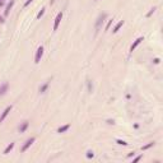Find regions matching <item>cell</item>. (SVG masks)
<instances>
[{
    "label": "cell",
    "instance_id": "13",
    "mask_svg": "<svg viewBox=\"0 0 163 163\" xmlns=\"http://www.w3.org/2000/svg\"><path fill=\"white\" fill-rule=\"evenodd\" d=\"M14 5V1L12 0V1H10V4H8V7H7V10H5V15H7L9 12H10V9H12V7Z\"/></svg>",
    "mask_w": 163,
    "mask_h": 163
},
{
    "label": "cell",
    "instance_id": "21",
    "mask_svg": "<svg viewBox=\"0 0 163 163\" xmlns=\"http://www.w3.org/2000/svg\"><path fill=\"white\" fill-rule=\"evenodd\" d=\"M153 61H154V64H159V61H161V60H159L158 58H157V59H154Z\"/></svg>",
    "mask_w": 163,
    "mask_h": 163
},
{
    "label": "cell",
    "instance_id": "8",
    "mask_svg": "<svg viewBox=\"0 0 163 163\" xmlns=\"http://www.w3.org/2000/svg\"><path fill=\"white\" fill-rule=\"evenodd\" d=\"M28 125H29V122L28 121H24L22 125L19 126V133H24L26 130H27V127H28Z\"/></svg>",
    "mask_w": 163,
    "mask_h": 163
},
{
    "label": "cell",
    "instance_id": "10",
    "mask_svg": "<svg viewBox=\"0 0 163 163\" xmlns=\"http://www.w3.org/2000/svg\"><path fill=\"white\" fill-rule=\"evenodd\" d=\"M13 148H14V143H10V144L8 145V147L4 149V152H3V153H4V154H8V153H9V152L12 150Z\"/></svg>",
    "mask_w": 163,
    "mask_h": 163
},
{
    "label": "cell",
    "instance_id": "14",
    "mask_svg": "<svg viewBox=\"0 0 163 163\" xmlns=\"http://www.w3.org/2000/svg\"><path fill=\"white\" fill-rule=\"evenodd\" d=\"M47 87H48V83H45L42 87H40V93H43V92H46Z\"/></svg>",
    "mask_w": 163,
    "mask_h": 163
},
{
    "label": "cell",
    "instance_id": "12",
    "mask_svg": "<svg viewBox=\"0 0 163 163\" xmlns=\"http://www.w3.org/2000/svg\"><path fill=\"white\" fill-rule=\"evenodd\" d=\"M152 147H154V142H150V143H148L147 145L142 147V150H147V149H149V148H152Z\"/></svg>",
    "mask_w": 163,
    "mask_h": 163
},
{
    "label": "cell",
    "instance_id": "1",
    "mask_svg": "<svg viewBox=\"0 0 163 163\" xmlns=\"http://www.w3.org/2000/svg\"><path fill=\"white\" fill-rule=\"evenodd\" d=\"M42 55H43V46H40L37 48V51H36V56H35V64H38L41 61V58H42Z\"/></svg>",
    "mask_w": 163,
    "mask_h": 163
},
{
    "label": "cell",
    "instance_id": "7",
    "mask_svg": "<svg viewBox=\"0 0 163 163\" xmlns=\"http://www.w3.org/2000/svg\"><path fill=\"white\" fill-rule=\"evenodd\" d=\"M8 88H9V84L8 83H3L1 86H0V96H4L5 93H7Z\"/></svg>",
    "mask_w": 163,
    "mask_h": 163
},
{
    "label": "cell",
    "instance_id": "18",
    "mask_svg": "<svg viewBox=\"0 0 163 163\" xmlns=\"http://www.w3.org/2000/svg\"><path fill=\"white\" fill-rule=\"evenodd\" d=\"M155 9H157V8H155V7H153V8H152V9H150V12H149V13H148V14H147V17H150V15H152V14H153V13H154V12H155Z\"/></svg>",
    "mask_w": 163,
    "mask_h": 163
},
{
    "label": "cell",
    "instance_id": "2",
    "mask_svg": "<svg viewBox=\"0 0 163 163\" xmlns=\"http://www.w3.org/2000/svg\"><path fill=\"white\" fill-rule=\"evenodd\" d=\"M142 41H144V37H139V38H136V40L134 41V43H133L131 46H130V51L133 52L134 50H135V48H136V47L139 46V45L142 43Z\"/></svg>",
    "mask_w": 163,
    "mask_h": 163
},
{
    "label": "cell",
    "instance_id": "3",
    "mask_svg": "<svg viewBox=\"0 0 163 163\" xmlns=\"http://www.w3.org/2000/svg\"><path fill=\"white\" fill-rule=\"evenodd\" d=\"M12 111V106H8L7 108H5L4 111H3V114H1V116H0V124H1L4 120H5V117H7L8 115H9V112Z\"/></svg>",
    "mask_w": 163,
    "mask_h": 163
},
{
    "label": "cell",
    "instance_id": "5",
    "mask_svg": "<svg viewBox=\"0 0 163 163\" xmlns=\"http://www.w3.org/2000/svg\"><path fill=\"white\" fill-rule=\"evenodd\" d=\"M107 17V14L106 13H102V14H99V17H98V19H97V22H96V29H99V26H101V23L103 22V19Z\"/></svg>",
    "mask_w": 163,
    "mask_h": 163
},
{
    "label": "cell",
    "instance_id": "15",
    "mask_svg": "<svg viewBox=\"0 0 163 163\" xmlns=\"http://www.w3.org/2000/svg\"><path fill=\"white\" fill-rule=\"evenodd\" d=\"M116 143H117V144H120V145H127V143L125 142V140H121V139H117V140H116Z\"/></svg>",
    "mask_w": 163,
    "mask_h": 163
},
{
    "label": "cell",
    "instance_id": "16",
    "mask_svg": "<svg viewBox=\"0 0 163 163\" xmlns=\"http://www.w3.org/2000/svg\"><path fill=\"white\" fill-rule=\"evenodd\" d=\"M93 157H94L93 152H92V150H88V152H87V158H89V159H91V158H93Z\"/></svg>",
    "mask_w": 163,
    "mask_h": 163
},
{
    "label": "cell",
    "instance_id": "17",
    "mask_svg": "<svg viewBox=\"0 0 163 163\" xmlns=\"http://www.w3.org/2000/svg\"><path fill=\"white\" fill-rule=\"evenodd\" d=\"M43 14H45V8H42V9H41V12L37 14V17H36V18H37V19H40V18H41V17H42Z\"/></svg>",
    "mask_w": 163,
    "mask_h": 163
},
{
    "label": "cell",
    "instance_id": "24",
    "mask_svg": "<svg viewBox=\"0 0 163 163\" xmlns=\"http://www.w3.org/2000/svg\"><path fill=\"white\" fill-rule=\"evenodd\" d=\"M96 1H97V0H96Z\"/></svg>",
    "mask_w": 163,
    "mask_h": 163
},
{
    "label": "cell",
    "instance_id": "22",
    "mask_svg": "<svg viewBox=\"0 0 163 163\" xmlns=\"http://www.w3.org/2000/svg\"><path fill=\"white\" fill-rule=\"evenodd\" d=\"M140 158H142V155H139V157H136V158H135V159H134V162H138V161H139Z\"/></svg>",
    "mask_w": 163,
    "mask_h": 163
},
{
    "label": "cell",
    "instance_id": "4",
    "mask_svg": "<svg viewBox=\"0 0 163 163\" xmlns=\"http://www.w3.org/2000/svg\"><path fill=\"white\" fill-rule=\"evenodd\" d=\"M35 140H36V138H31V139H28L27 140V142H26V144L23 145V147H22V152H26L28 148H29L31 147V145L33 144V143H35Z\"/></svg>",
    "mask_w": 163,
    "mask_h": 163
},
{
    "label": "cell",
    "instance_id": "6",
    "mask_svg": "<svg viewBox=\"0 0 163 163\" xmlns=\"http://www.w3.org/2000/svg\"><path fill=\"white\" fill-rule=\"evenodd\" d=\"M61 19H63V13H59L58 15H56V18H55V23H54V31H56V29H58V27H59V24H60Z\"/></svg>",
    "mask_w": 163,
    "mask_h": 163
},
{
    "label": "cell",
    "instance_id": "9",
    "mask_svg": "<svg viewBox=\"0 0 163 163\" xmlns=\"http://www.w3.org/2000/svg\"><path fill=\"white\" fill-rule=\"evenodd\" d=\"M69 129H70V124H66V125H64V126H61V127L58 129V133H65L66 130H69Z\"/></svg>",
    "mask_w": 163,
    "mask_h": 163
},
{
    "label": "cell",
    "instance_id": "11",
    "mask_svg": "<svg viewBox=\"0 0 163 163\" xmlns=\"http://www.w3.org/2000/svg\"><path fill=\"white\" fill-rule=\"evenodd\" d=\"M122 24H124V20H120L119 23H117L116 26H115V28H114V33H116V32H119V29L122 27Z\"/></svg>",
    "mask_w": 163,
    "mask_h": 163
},
{
    "label": "cell",
    "instance_id": "23",
    "mask_svg": "<svg viewBox=\"0 0 163 163\" xmlns=\"http://www.w3.org/2000/svg\"><path fill=\"white\" fill-rule=\"evenodd\" d=\"M3 4H4V3H3V0H0V7H1Z\"/></svg>",
    "mask_w": 163,
    "mask_h": 163
},
{
    "label": "cell",
    "instance_id": "19",
    "mask_svg": "<svg viewBox=\"0 0 163 163\" xmlns=\"http://www.w3.org/2000/svg\"><path fill=\"white\" fill-rule=\"evenodd\" d=\"M32 1H33V0H27V1L24 3V8H26V7H28V5H29Z\"/></svg>",
    "mask_w": 163,
    "mask_h": 163
},
{
    "label": "cell",
    "instance_id": "20",
    "mask_svg": "<svg viewBox=\"0 0 163 163\" xmlns=\"http://www.w3.org/2000/svg\"><path fill=\"white\" fill-rule=\"evenodd\" d=\"M92 84H91V82H88V89H89V92H92Z\"/></svg>",
    "mask_w": 163,
    "mask_h": 163
}]
</instances>
